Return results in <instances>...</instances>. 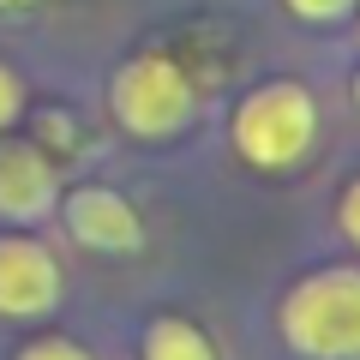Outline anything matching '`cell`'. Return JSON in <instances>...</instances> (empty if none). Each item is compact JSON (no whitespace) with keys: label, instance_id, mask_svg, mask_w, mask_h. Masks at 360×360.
I'll return each mask as SVG.
<instances>
[{"label":"cell","instance_id":"cell-1","mask_svg":"<svg viewBox=\"0 0 360 360\" xmlns=\"http://www.w3.org/2000/svg\"><path fill=\"white\" fill-rule=\"evenodd\" d=\"M276 330L300 360H360V270L330 264L283 295Z\"/></svg>","mask_w":360,"mask_h":360},{"label":"cell","instance_id":"cell-2","mask_svg":"<svg viewBox=\"0 0 360 360\" xmlns=\"http://www.w3.org/2000/svg\"><path fill=\"white\" fill-rule=\"evenodd\" d=\"M312 144H319V103H312L307 84L270 78V84L240 96V108H234V150L252 168L283 174V168L307 162Z\"/></svg>","mask_w":360,"mask_h":360},{"label":"cell","instance_id":"cell-3","mask_svg":"<svg viewBox=\"0 0 360 360\" xmlns=\"http://www.w3.org/2000/svg\"><path fill=\"white\" fill-rule=\"evenodd\" d=\"M108 108L132 139H174L193 120L198 96H193V78L168 54H132L108 84Z\"/></svg>","mask_w":360,"mask_h":360},{"label":"cell","instance_id":"cell-4","mask_svg":"<svg viewBox=\"0 0 360 360\" xmlns=\"http://www.w3.org/2000/svg\"><path fill=\"white\" fill-rule=\"evenodd\" d=\"M60 258L37 234H0V319H42L60 307Z\"/></svg>","mask_w":360,"mask_h":360},{"label":"cell","instance_id":"cell-5","mask_svg":"<svg viewBox=\"0 0 360 360\" xmlns=\"http://www.w3.org/2000/svg\"><path fill=\"white\" fill-rule=\"evenodd\" d=\"M66 229L78 246L90 252H139L144 246V222L115 186H78L66 198Z\"/></svg>","mask_w":360,"mask_h":360},{"label":"cell","instance_id":"cell-6","mask_svg":"<svg viewBox=\"0 0 360 360\" xmlns=\"http://www.w3.org/2000/svg\"><path fill=\"white\" fill-rule=\"evenodd\" d=\"M54 210V162L30 139H0V217L42 222Z\"/></svg>","mask_w":360,"mask_h":360},{"label":"cell","instance_id":"cell-7","mask_svg":"<svg viewBox=\"0 0 360 360\" xmlns=\"http://www.w3.org/2000/svg\"><path fill=\"white\" fill-rule=\"evenodd\" d=\"M144 360H217V348L193 319H156L144 330Z\"/></svg>","mask_w":360,"mask_h":360},{"label":"cell","instance_id":"cell-8","mask_svg":"<svg viewBox=\"0 0 360 360\" xmlns=\"http://www.w3.org/2000/svg\"><path fill=\"white\" fill-rule=\"evenodd\" d=\"M295 18H307V25H336V18H348L360 6V0H283Z\"/></svg>","mask_w":360,"mask_h":360},{"label":"cell","instance_id":"cell-9","mask_svg":"<svg viewBox=\"0 0 360 360\" xmlns=\"http://www.w3.org/2000/svg\"><path fill=\"white\" fill-rule=\"evenodd\" d=\"M18 360H90V348L66 342V336H42V342H30Z\"/></svg>","mask_w":360,"mask_h":360},{"label":"cell","instance_id":"cell-10","mask_svg":"<svg viewBox=\"0 0 360 360\" xmlns=\"http://www.w3.org/2000/svg\"><path fill=\"white\" fill-rule=\"evenodd\" d=\"M18 108H25V84H18L13 66H0V132L18 120Z\"/></svg>","mask_w":360,"mask_h":360},{"label":"cell","instance_id":"cell-11","mask_svg":"<svg viewBox=\"0 0 360 360\" xmlns=\"http://www.w3.org/2000/svg\"><path fill=\"white\" fill-rule=\"evenodd\" d=\"M336 222H342V234H348V240L360 246V174L348 180V193L336 198Z\"/></svg>","mask_w":360,"mask_h":360},{"label":"cell","instance_id":"cell-12","mask_svg":"<svg viewBox=\"0 0 360 360\" xmlns=\"http://www.w3.org/2000/svg\"><path fill=\"white\" fill-rule=\"evenodd\" d=\"M354 103H360V78H354Z\"/></svg>","mask_w":360,"mask_h":360}]
</instances>
